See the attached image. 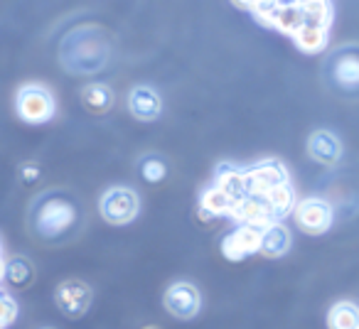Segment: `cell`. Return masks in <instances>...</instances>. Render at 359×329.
<instances>
[{"label":"cell","mask_w":359,"mask_h":329,"mask_svg":"<svg viewBox=\"0 0 359 329\" xmlns=\"http://www.w3.org/2000/svg\"><path fill=\"white\" fill-rule=\"evenodd\" d=\"M3 280H8V285L15 290L30 288L32 280H35V265L25 255H13V258L6 260V275H3Z\"/></svg>","instance_id":"e0dca14e"},{"label":"cell","mask_w":359,"mask_h":329,"mask_svg":"<svg viewBox=\"0 0 359 329\" xmlns=\"http://www.w3.org/2000/svg\"><path fill=\"white\" fill-rule=\"evenodd\" d=\"M229 216L236 221V224H246V226H256V229H266L269 224L278 221L271 211V206L266 204L264 197H244L241 202H234L231 204Z\"/></svg>","instance_id":"8fae6325"},{"label":"cell","mask_w":359,"mask_h":329,"mask_svg":"<svg viewBox=\"0 0 359 329\" xmlns=\"http://www.w3.org/2000/svg\"><path fill=\"white\" fill-rule=\"evenodd\" d=\"M163 302H165V309H168L172 317L192 319L202 307V295L192 283L180 280V283H172L168 290H165Z\"/></svg>","instance_id":"ba28073f"},{"label":"cell","mask_w":359,"mask_h":329,"mask_svg":"<svg viewBox=\"0 0 359 329\" xmlns=\"http://www.w3.org/2000/svg\"><path fill=\"white\" fill-rule=\"evenodd\" d=\"M264 200H266V204L271 206L276 219L288 216L290 211L295 209V204H298V202H295V190L290 187V182L288 185H280V187H276V190H271Z\"/></svg>","instance_id":"7402d4cb"},{"label":"cell","mask_w":359,"mask_h":329,"mask_svg":"<svg viewBox=\"0 0 359 329\" xmlns=\"http://www.w3.org/2000/svg\"><path fill=\"white\" fill-rule=\"evenodd\" d=\"M20 177L25 185H32V182L40 180V167H37L35 162H25L22 164V170H20Z\"/></svg>","instance_id":"484cf974"},{"label":"cell","mask_w":359,"mask_h":329,"mask_svg":"<svg viewBox=\"0 0 359 329\" xmlns=\"http://www.w3.org/2000/svg\"><path fill=\"white\" fill-rule=\"evenodd\" d=\"M32 229L40 239L57 241L67 236L79 221V209L76 204L62 192H47L45 197L35 202L30 211Z\"/></svg>","instance_id":"7a4b0ae2"},{"label":"cell","mask_w":359,"mask_h":329,"mask_svg":"<svg viewBox=\"0 0 359 329\" xmlns=\"http://www.w3.org/2000/svg\"><path fill=\"white\" fill-rule=\"evenodd\" d=\"M15 111L25 123L42 125L50 123L57 113L55 96L42 84H25L15 96Z\"/></svg>","instance_id":"3957f363"},{"label":"cell","mask_w":359,"mask_h":329,"mask_svg":"<svg viewBox=\"0 0 359 329\" xmlns=\"http://www.w3.org/2000/svg\"><path fill=\"white\" fill-rule=\"evenodd\" d=\"M109 62V40L96 25L69 32L62 42V64L72 74H94Z\"/></svg>","instance_id":"6da1fadb"},{"label":"cell","mask_w":359,"mask_h":329,"mask_svg":"<svg viewBox=\"0 0 359 329\" xmlns=\"http://www.w3.org/2000/svg\"><path fill=\"white\" fill-rule=\"evenodd\" d=\"M330 79L342 91H359V47H344L327 62Z\"/></svg>","instance_id":"52a82bcc"},{"label":"cell","mask_w":359,"mask_h":329,"mask_svg":"<svg viewBox=\"0 0 359 329\" xmlns=\"http://www.w3.org/2000/svg\"><path fill=\"white\" fill-rule=\"evenodd\" d=\"M81 104H84L86 111L96 115L109 113L114 108V91L106 84H89L81 89Z\"/></svg>","instance_id":"d6986e66"},{"label":"cell","mask_w":359,"mask_h":329,"mask_svg":"<svg viewBox=\"0 0 359 329\" xmlns=\"http://www.w3.org/2000/svg\"><path fill=\"white\" fill-rule=\"evenodd\" d=\"M295 3H305V0H295Z\"/></svg>","instance_id":"f1b7e54d"},{"label":"cell","mask_w":359,"mask_h":329,"mask_svg":"<svg viewBox=\"0 0 359 329\" xmlns=\"http://www.w3.org/2000/svg\"><path fill=\"white\" fill-rule=\"evenodd\" d=\"M293 214H295V224L300 226V231L310 236L325 234V231L332 226V219H334L332 206L325 200H318V197H308V200L298 202Z\"/></svg>","instance_id":"5b68a950"},{"label":"cell","mask_w":359,"mask_h":329,"mask_svg":"<svg viewBox=\"0 0 359 329\" xmlns=\"http://www.w3.org/2000/svg\"><path fill=\"white\" fill-rule=\"evenodd\" d=\"M165 175H168V164H165V160H160L158 155H148V158L140 160V177H143L145 182L158 185V182L165 180Z\"/></svg>","instance_id":"cb8c5ba5"},{"label":"cell","mask_w":359,"mask_h":329,"mask_svg":"<svg viewBox=\"0 0 359 329\" xmlns=\"http://www.w3.org/2000/svg\"><path fill=\"white\" fill-rule=\"evenodd\" d=\"M0 329H3V327H0Z\"/></svg>","instance_id":"1f68e13d"},{"label":"cell","mask_w":359,"mask_h":329,"mask_svg":"<svg viewBox=\"0 0 359 329\" xmlns=\"http://www.w3.org/2000/svg\"><path fill=\"white\" fill-rule=\"evenodd\" d=\"M261 231H264V229L239 224L234 231H231V234L224 236V241H222V253H224V258L244 260V258H249V255L259 253V248H261Z\"/></svg>","instance_id":"30bf717a"},{"label":"cell","mask_w":359,"mask_h":329,"mask_svg":"<svg viewBox=\"0 0 359 329\" xmlns=\"http://www.w3.org/2000/svg\"><path fill=\"white\" fill-rule=\"evenodd\" d=\"M42 329H55V327H42Z\"/></svg>","instance_id":"4dcf8cb0"},{"label":"cell","mask_w":359,"mask_h":329,"mask_svg":"<svg viewBox=\"0 0 359 329\" xmlns=\"http://www.w3.org/2000/svg\"><path fill=\"white\" fill-rule=\"evenodd\" d=\"M145 329H158V327H145Z\"/></svg>","instance_id":"f546056e"},{"label":"cell","mask_w":359,"mask_h":329,"mask_svg":"<svg viewBox=\"0 0 359 329\" xmlns=\"http://www.w3.org/2000/svg\"><path fill=\"white\" fill-rule=\"evenodd\" d=\"M300 13H303V25L327 27L330 30V22H332L330 0H305V3H300Z\"/></svg>","instance_id":"44dd1931"},{"label":"cell","mask_w":359,"mask_h":329,"mask_svg":"<svg viewBox=\"0 0 359 329\" xmlns=\"http://www.w3.org/2000/svg\"><path fill=\"white\" fill-rule=\"evenodd\" d=\"M3 275H6V260H3V255H0V280H3Z\"/></svg>","instance_id":"83f0119b"},{"label":"cell","mask_w":359,"mask_h":329,"mask_svg":"<svg viewBox=\"0 0 359 329\" xmlns=\"http://www.w3.org/2000/svg\"><path fill=\"white\" fill-rule=\"evenodd\" d=\"M330 329H359V307L352 302H337L327 314Z\"/></svg>","instance_id":"603a6c76"},{"label":"cell","mask_w":359,"mask_h":329,"mask_svg":"<svg viewBox=\"0 0 359 329\" xmlns=\"http://www.w3.org/2000/svg\"><path fill=\"white\" fill-rule=\"evenodd\" d=\"M215 187H219L231 202H241L244 197H249V175L244 167L236 164H219L215 175Z\"/></svg>","instance_id":"4fadbf2b"},{"label":"cell","mask_w":359,"mask_h":329,"mask_svg":"<svg viewBox=\"0 0 359 329\" xmlns=\"http://www.w3.org/2000/svg\"><path fill=\"white\" fill-rule=\"evenodd\" d=\"M18 312H20V309H18L15 300H13L8 293H3V290H0V327H3V329L11 327V324L18 319Z\"/></svg>","instance_id":"d4e9b609"},{"label":"cell","mask_w":359,"mask_h":329,"mask_svg":"<svg viewBox=\"0 0 359 329\" xmlns=\"http://www.w3.org/2000/svg\"><path fill=\"white\" fill-rule=\"evenodd\" d=\"M231 204L234 202L219 190V187H207L205 192L200 195V211L205 219H217V216H229Z\"/></svg>","instance_id":"ac0fdd59"},{"label":"cell","mask_w":359,"mask_h":329,"mask_svg":"<svg viewBox=\"0 0 359 329\" xmlns=\"http://www.w3.org/2000/svg\"><path fill=\"white\" fill-rule=\"evenodd\" d=\"M308 155L315 162L332 167V164H337L339 158H342V143H339L337 135L330 133V130H315L308 138Z\"/></svg>","instance_id":"5bb4252c"},{"label":"cell","mask_w":359,"mask_h":329,"mask_svg":"<svg viewBox=\"0 0 359 329\" xmlns=\"http://www.w3.org/2000/svg\"><path fill=\"white\" fill-rule=\"evenodd\" d=\"M231 3H234V6H239V8H244V10H254L256 6H259L261 0H231Z\"/></svg>","instance_id":"4316f807"},{"label":"cell","mask_w":359,"mask_h":329,"mask_svg":"<svg viewBox=\"0 0 359 329\" xmlns=\"http://www.w3.org/2000/svg\"><path fill=\"white\" fill-rule=\"evenodd\" d=\"M128 111L133 118L148 123V120H155L163 113V99H160V94L153 86L138 84L128 94Z\"/></svg>","instance_id":"7c38bea8"},{"label":"cell","mask_w":359,"mask_h":329,"mask_svg":"<svg viewBox=\"0 0 359 329\" xmlns=\"http://www.w3.org/2000/svg\"><path fill=\"white\" fill-rule=\"evenodd\" d=\"M249 175V192L254 197H266L271 190L280 185H288V170L285 164L278 160H264V162H256L251 170H246Z\"/></svg>","instance_id":"9c48e42d"},{"label":"cell","mask_w":359,"mask_h":329,"mask_svg":"<svg viewBox=\"0 0 359 329\" xmlns=\"http://www.w3.org/2000/svg\"><path fill=\"white\" fill-rule=\"evenodd\" d=\"M327 27H308L303 25L298 32L293 35V42L295 47H298L300 52H305V55H318V52L325 50V45H327Z\"/></svg>","instance_id":"ffe728a7"},{"label":"cell","mask_w":359,"mask_h":329,"mask_svg":"<svg viewBox=\"0 0 359 329\" xmlns=\"http://www.w3.org/2000/svg\"><path fill=\"white\" fill-rule=\"evenodd\" d=\"M91 288L81 280H65L57 285L55 290V302L60 307V312L69 319H79L89 312L91 307Z\"/></svg>","instance_id":"8992f818"},{"label":"cell","mask_w":359,"mask_h":329,"mask_svg":"<svg viewBox=\"0 0 359 329\" xmlns=\"http://www.w3.org/2000/svg\"><path fill=\"white\" fill-rule=\"evenodd\" d=\"M290 244H293V239H290L288 226L280 224V221H273V224H269L261 231L259 253H264L266 258H280V255H285L290 251Z\"/></svg>","instance_id":"9a60e30c"},{"label":"cell","mask_w":359,"mask_h":329,"mask_svg":"<svg viewBox=\"0 0 359 329\" xmlns=\"http://www.w3.org/2000/svg\"><path fill=\"white\" fill-rule=\"evenodd\" d=\"M269 27L283 32V35L293 37L295 32L303 27V13H300V3L295 0H280L273 15L269 18Z\"/></svg>","instance_id":"2e32d148"},{"label":"cell","mask_w":359,"mask_h":329,"mask_svg":"<svg viewBox=\"0 0 359 329\" xmlns=\"http://www.w3.org/2000/svg\"><path fill=\"white\" fill-rule=\"evenodd\" d=\"M99 211L106 224L126 226L138 216L140 197L130 187H109L99 200Z\"/></svg>","instance_id":"277c9868"}]
</instances>
